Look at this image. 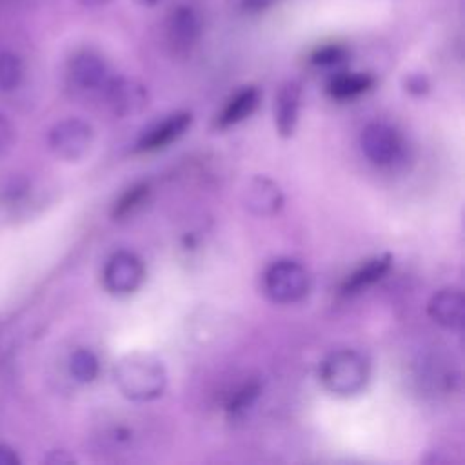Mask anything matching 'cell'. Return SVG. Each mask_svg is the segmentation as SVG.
Masks as SVG:
<instances>
[{
  "label": "cell",
  "instance_id": "4fadbf2b",
  "mask_svg": "<svg viewBox=\"0 0 465 465\" xmlns=\"http://www.w3.org/2000/svg\"><path fill=\"white\" fill-rule=\"evenodd\" d=\"M300 102H302V87L298 82L289 80L280 85L274 98V124L280 136L283 138L292 136L298 124Z\"/></svg>",
  "mask_w": 465,
  "mask_h": 465
},
{
  "label": "cell",
  "instance_id": "ac0fdd59",
  "mask_svg": "<svg viewBox=\"0 0 465 465\" xmlns=\"http://www.w3.org/2000/svg\"><path fill=\"white\" fill-rule=\"evenodd\" d=\"M100 371L98 358L89 349H76L69 358V372L80 383H91Z\"/></svg>",
  "mask_w": 465,
  "mask_h": 465
},
{
  "label": "cell",
  "instance_id": "4316f807",
  "mask_svg": "<svg viewBox=\"0 0 465 465\" xmlns=\"http://www.w3.org/2000/svg\"><path fill=\"white\" fill-rule=\"evenodd\" d=\"M136 4H140V5H143V7H153V5H156L160 0H134Z\"/></svg>",
  "mask_w": 465,
  "mask_h": 465
},
{
  "label": "cell",
  "instance_id": "7a4b0ae2",
  "mask_svg": "<svg viewBox=\"0 0 465 465\" xmlns=\"http://www.w3.org/2000/svg\"><path fill=\"white\" fill-rule=\"evenodd\" d=\"M371 378L367 358L354 349L331 352L320 365L322 385L336 396H354L361 392Z\"/></svg>",
  "mask_w": 465,
  "mask_h": 465
},
{
  "label": "cell",
  "instance_id": "484cf974",
  "mask_svg": "<svg viewBox=\"0 0 465 465\" xmlns=\"http://www.w3.org/2000/svg\"><path fill=\"white\" fill-rule=\"evenodd\" d=\"M74 2H78L80 5H85V7H98V5L107 4L109 0H74Z\"/></svg>",
  "mask_w": 465,
  "mask_h": 465
},
{
  "label": "cell",
  "instance_id": "7c38bea8",
  "mask_svg": "<svg viewBox=\"0 0 465 465\" xmlns=\"http://www.w3.org/2000/svg\"><path fill=\"white\" fill-rule=\"evenodd\" d=\"M463 311L465 300L463 292L456 287L440 289L427 305V312L430 320L445 329H460L463 325Z\"/></svg>",
  "mask_w": 465,
  "mask_h": 465
},
{
  "label": "cell",
  "instance_id": "d4e9b609",
  "mask_svg": "<svg viewBox=\"0 0 465 465\" xmlns=\"http://www.w3.org/2000/svg\"><path fill=\"white\" fill-rule=\"evenodd\" d=\"M274 0H243V5L247 11H260L272 4Z\"/></svg>",
  "mask_w": 465,
  "mask_h": 465
},
{
  "label": "cell",
  "instance_id": "d6986e66",
  "mask_svg": "<svg viewBox=\"0 0 465 465\" xmlns=\"http://www.w3.org/2000/svg\"><path fill=\"white\" fill-rule=\"evenodd\" d=\"M24 80V64L18 54L11 51L0 53V89L15 91Z\"/></svg>",
  "mask_w": 465,
  "mask_h": 465
},
{
  "label": "cell",
  "instance_id": "ffe728a7",
  "mask_svg": "<svg viewBox=\"0 0 465 465\" xmlns=\"http://www.w3.org/2000/svg\"><path fill=\"white\" fill-rule=\"evenodd\" d=\"M260 391H262V385L258 380H251L240 385L227 401V407H225L227 414L232 418L243 414L256 401V398L260 396Z\"/></svg>",
  "mask_w": 465,
  "mask_h": 465
},
{
  "label": "cell",
  "instance_id": "30bf717a",
  "mask_svg": "<svg viewBox=\"0 0 465 465\" xmlns=\"http://www.w3.org/2000/svg\"><path fill=\"white\" fill-rule=\"evenodd\" d=\"M243 205L254 216L269 218L283 207V193L276 182L267 176H254L243 189Z\"/></svg>",
  "mask_w": 465,
  "mask_h": 465
},
{
  "label": "cell",
  "instance_id": "9c48e42d",
  "mask_svg": "<svg viewBox=\"0 0 465 465\" xmlns=\"http://www.w3.org/2000/svg\"><path fill=\"white\" fill-rule=\"evenodd\" d=\"M202 35V22L198 13L189 5H176L165 24V36L169 49L174 54H187L193 51Z\"/></svg>",
  "mask_w": 465,
  "mask_h": 465
},
{
  "label": "cell",
  "instance_id": "3957f363",
  "mask_svg": "<svg viewBox=\"0 0 465 465\" xmlns=\"http://www.w3.org/2000/svg\"><path fill=\"white\" fill-rule=\"evenodd\" d=\"M311 289L309 271L296 260L282 258L263 272V291L274 303H294Z\"/></svg>",
  "mask_w": 465,
  "mask_h": 465
},
{
  "label": "cell",
  "instance_id": "8992f818",
  "mask_svg": "<svg viewBox=\"0 0 465 465\" xmlns=\"http://www.w3.org/2000/svg\"><path fill=\"white\" fill-rule=\"evenodd\" d=\"M104 287L114 296L136 292L145 280V265L140 256L131 251L114 252L102 272Z\"/></svg>",
  "mask_w": 465,
  "mask_h": 465
},
{
  "label": "cell",
  "instance_id": "8fae6325",
  "mask_svg": "<svg viewBox=\"0 0 465 465\" xmlns=\"http://www.w3.org/2000/svg\"><path fill=\"white\" fill-rule=\"evenodd\" d=\"M193 114L189 111H176L151 127L136 143V153H154L176 142L191 125Z\"/></svg>",
  "mask_w": 465,
  "mask_h": 465
},
{
  "label": "cell",
  "instance_id": "52a82bcc",
  "mask_svg": "<svg viewBox=\"0 0 465 465\" xmlns=\"http://www.w3.org/2000/svg\"><path fill=\"white\" fill-rule=\"evenodd\" d=\"M107 105L116 116H133L142 113L149 104V94L143 84L125 76H111L102 89Z\"/></svg>",
  "mask_w": 465,
  "mask_h": 465
},
{
  "label": "cell",
  "instance_id": "44dd1931",
  "mask_svg": "<svg viewBox=\"0 0 465 465\" xmlns=\"http://www.w3.org/2000/svg\"><path fill=\"white\" fill-rule=\"evenodd\" d=\"M347 54L349 51L340 45V44H325V45H320L316 47L309 60L312 65H318V67H332V65H338L341 62L347 60Z\"/></svg>",
  "mask_w": 465,
  "mask_h": 465
},
{
  "label": "cell",
  "instance_id": "ba28073f",
  "mask_svg": "<svg viewBox=\"0 0 465 465\" xmlns=\"http://www.w3.org/2000/svg\"><path fill=\"white\" fill-rule=\"evenodd\" d=\"M67 78L71 85L82 93L102 91L107 84L109 67L94 51H78L67 64Z\"/></svg>",
  "mask_w": 465,
  "mask_h": 465
},
{
  "label": "cell",
  "instance_id": "cb8c5ba5",
  "mask_svg": "<svg viewBox=\"0 0 465 465\" xmlns=\"http://www.w3.org/2000/svg\"><path fill=\"white\" fill-rule=\"evenodd\" d=\"M20 458L16 452L5 445H0V465H18Z\"/></svg>",
  "mask_w": 465,
  "mask_h": 465
},
{
  "label": "cell",
  "instance_id": "9a60e30c",
  "mask_svg": "<svg viewBox=\"0 0 465 465\" xmlns=\"http://www.w3.org/2000/svg\"><path fill=\"white\" fill-rule=\"evenodd\" d=\"M391 265H392L391 254H381V256L369 260L365 265L358 267L352 274H349L345 278V282L341 283V289H340L341 294L352 296V294L361 292L363 289H367L372 283H376L378 280H381L389 272Z\"/></svg>",
  "mask_w": 465,
  "mask_h": 465
},
{
  "label": "cell",
  "instance_id": "5b68a950",
  "mask_svg": "<svg viewBox=\"0 0 465 465\" xmlns=\"http://www.w3.org/2000/svg\"><path fill=\"white\" fill-rule=\"evenodd\" d=\"M360 145L367 160L378 167H391L405 149L400 131L385 122L367 124L360 134Z\"/></svg>",
  "mask_w": 465,
  "mask_h": 465
},
{
  "label": "cell",
  "instance_id": "2e32d148",
  "mask_svg": "<svg viewBox=\"0 0 465 465\" xmlns=\"http://www.w3.org/2000/svg\"><path fill=\"white\" fill-rule=\"evenodd\" d=\"M374 85V76L369 73H340L327 84V93L334 100H351Z\"/></svg>",
  "mask_w": 465,
  "mask_h": 465
},
{
  "label": "cell",
  "instance_id": "277c9868",
  "mask_svg": "<svg viewBox=\"0 0 465 465\" xmlns=\"http://www.w3.org/2000/svg\"><path fill=\"white\" fill-rule=\"evenodd\" d=\"M93 142V127L80 118H65L54 124L47 136L51 153L64 162H78L87 156Z\"/></svg>",
  "mask_w": 465,
  "mask_h": 465
},
{
  "label": "cell",
  "instance_id": "603a6c76",
  "mask_svg": "<svg viewBox=\"0 0 465 465\" xmlns=\"http://www.w3.org/2000/svg\"><path fill=\"white\" fill-rule=\"evenodd\" d=\"M429 87H430V84H429L427 76L421 74V73H412V74H409V76L405 78V89H407L411 94H414V96L425 94V93L429 91Z\"/></svg>",
  "mask_w": 465,
  "mask_h": 465
},
{
  "label": "cell",
  "instance_id": "7402d4cb",
  "mask_svg": "<svg viewBox=\"0 0 465 465\" xmlns=\"http://www.w3.org/2000/svg\"><path fill=\"white\" fill-rule=\"evenodd\" d=\"M16 140V129L7 116L0 113V160L13 149Z\"/></svg>",
  "mask_w": 465,
  "mask_h": 465
},
{
  "label": "cell",
  "instance_id": "5bb4252c",
  "mask_svg": "<svg viewBox=\"0 0 465 465\" xmlns=\"http://www.w3.org/2000/svg\"><path fill=\"white\" fill-rule=\"evenodd\" d=\"M258 102H260L258 87H254V85L242 87L223 105V109L216 116L214 127L216 129H227V127H232V125L240 124L242 120H245L247 116H251L254 113V109L258 107Z\"/></svg>",
  "mask_w": 465,
  "mask_h": 465
},
{
  "label": "cell",
  "instance_id": "6da1fadb",
  "mask_svg": "<svg viewBox=\"0 0 465 465\" xmlns=\"http://www.w3.org/2000/svg\"><path fill=\"white\" fill-rule=\"evenodd\" d=\"M118 391L133 401H151L163 394L167 372L160 360L149 354H129L114 367Z\"/></svg>",
  "mask_w": 465,
  "mask_h": 465
},
{
  "label": "cell",
  "instance_id": "e0dca14e",
  "mask_svg": "<svg viewBox=\"0 0 465 465\" xmlns=\"http://www.w3.org/2000/svg\"><path fill=\"white\" fill-rule=\"evenodd\" d=\"M151 193V185L147 182L134 183L129 187L113 205V218L114 220H124L129 214H133L138 207H142L147 202V196Z\"/></svg>",
  "mask_w": 465,
  "mask_h": 465
}]
</instances>
